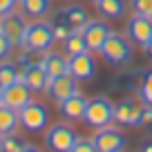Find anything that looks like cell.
<instances>
[{
	"label": "cell",
	"instance_id": "1",
	"mask_svg": "<svg viewBox=\"0 0 152 152\" xmlns=\"http://www.w3.org/2000/svg\"><path fill=\"white\" fill-rule=\"evenodd\" d=\"M99 54L103 56V61L112 67H125L132 61V40L128 38V34H119V31H110L107 40L103 43V47L99 49Z\"/></svg>",
	"mask_w": 152,
	"mask_h": 152
},
{
	"label": "cell",
	"instance_id": "2",
	"mask_svg": "<svg viewBox=\"0 0 152 152\" xmlns=\"http://www.w3.org/2000/svg\"><path fill=\"white\" fill-rule=\"evenodd\" d=\"M83 121H85V125H90L92 130L107 128V125H112V121H114V105L110 103V99H105V96L90 99L87 101Z\"/></svg>",
	"mask_w": 152,
	"mask_h": 152
},
{
	"label": "cell",
	"instance_id": "3",
	"mask_svg": "<svg viewBox=\"0 0 152 152\" xmlns=\"http://www.w3.org/2000/svg\"><path fill=\"white\" fill-rule=\"evenodd\" d=\"M54 43H56V38H54L52 23H47V20L40 18V20H34V23L27 27V34H25V40H23V49L49 52Z\"/></svg>",
	"mask_w": 152,
	"mask_h": 152
},
{
	"label": "cell",
	"instance_id": "4",
	"mask_svg": "<svg viewBox=\"0 0 152 152\" xmlns=\"http://www.w3.org/2000/svg\"><path fill=\"white\" fill-rule=\"evenodd\" d=\"M76 139V130L72 128L69 123H54L45 130V145H47L49 152H72Z\"/></svg>",
	"mask_w": 152,
	"mask_h": 152
},
{
	"label": "cell",
	"instance_id": "5",
	"mask_svg": "<svg viewBox=\"0 0 152 152\" xmlns=\"http://www.w3.org/2000/svg\"><path fill=\"white\" fill-rule=\"evenodd\" d=\"M18 119H20V128L27 130V132H31V134H38V132H43V130L49 128L47 107H45L43 103H36V101L27 103L23 110H20Z\"/></svg>",
	"mask_w": 152,
	"mask_h": 152
},
{
	"label": "cell",
	"instance_id": "6",
	"mask_svg": "<svg viewBox=\"0 0 152 152\" xmlns=\"http://www.w3.org/2000/svg\"><path fill=\"white\" fill-rule=\"evenodd\" d=\"M27 20H25V14L20 11H9L7 16H0V29L5 31V36L11 40L14 47H23L25 34H27Z\"/></svg>",
	"mask_w": 152,
	"mask_h": 152
},
{
	"label": "cell",
	"instance_id": "7",
	"mask_svg": "<svg viewBox=\"0 0 152 152\" xmlns=\"http://www.w3.org/2000/svg\"><path fill=\"white\" fill-rule=\"evenodd\" d=\"M92 141H94V145H96L99 152H123L125 145H128L125 134L121 132L119 128H112V125L96 130V134H94Z\"/></svg>",
	"mask_w": 152,
	"mask_h": 152
},
{
	"label": "cell",
	"instance_id": "8",
	"mask_svg": "<svg viewBox=\"0 0 152 152\" xmlns=\"http://www.w3.org/2000/svg\"><path fill=\"white\" fill-rule=\"evenodd\" d=\"M81 31H83V38H85L90 52H99V49L103 47V43L107 40V36H110L112 29H110V25L105 23L103 18H92Z\"/></svg>",
	"mask_w": 152,
	"mask_h": 152
},
{
	"label": "cell",
	"instance_id": "9",
	"mask_svg": "<svg viewBox=\"0 0 152 152\" xmlns=\"http://www.w3.org/2000/svg\"><path fill=\"white\" fill-rule=\"evenodd\" d=\"M125 34H128V38L134 45H141L143 47V45L150 43V38H152V20L145 18V16L134 14L125 23Z\"/></svg>",
	"mask_w": 152,
	"mask_h": 152
},
{
	"label": "cell",
	"instance_id": "10",
	"mask_svg": "<svg viewBox=\"0 0 152 152\" xmlns=\"http://www.w3.org/2000/svg\"><path fill=\"white\" fill-rule=\"evenodd\" d=\"M141 107L143 103H137L132 99H125L114 105V123L125 125V128H137L141 123Z\"/></svg>",
	"mask_w": 152,
	"mask_h": 152
},
{
	"label": "cell",
	"instance_id": "11",
	"mask_svg": "<svg viewBox=\"0 0 152 152\" xmlns=\"http://www.w3.org/2000/svg\"><path fill=\"white\" fill-rule=\"evenodd\" d=\"M76 83H78V81H76L72 74L52 78V81H49V87H47L49 99H52L56 105H61L65 99H69V96H74L76 92H78V85H76Z\"/></svg>",
	"mask_w": 152,
	"mask_h": 152
},
{
	"label": "cell",
	"instance_id": "12",
	"mask_svg": "<svg viewBox=\"0 0 152 152\" xmlns=\"http://www.w3.org/2000/svg\"><path fill=\"white\" fill-rule=\"evenodd\" d=\"M20 81L31 92H47L49 78L43 65H20Z\"/></svg>",
	"mask_w": 152,
	"mask_h": 152
},
{
	"label": "cell",
	"instance_id": "13",
	"mask_svg": "<svg viewBox=\"0 0 152 152\" xmlns=\"http://www.w3.org/2000/svg\"><path fill=\"white\" fill-rule=\"evenodd\" d=\"M69 74L81 83L92 81L96 76V63H94V58H92V54L85 52V54L69 56Z\"/></svg>",
	"mask_w": 152,
	"mask_h": 152
},
{
	"label": "cell",
	"instance_id": "14",
	"mask_svg": "<svg viewBox=\"0 0 152 152\" xmlns=\"http://www.w3.org/2000/svg\"><path fill=\"white\" fill-rule=\"evenodd\" d=\"M31 94L34 92L29 90L23 81H18V83H14V85L5 87V99H2V103H5L7 107L20 112L27 103H31Z\"/></svg>",
	"mask_w": 152,
	"mask_h": 152
},
{
	"label": "cell",
	"instance_id": "15",
	"mask_svg": "<svg viewBox=\"0 0 152 152\" xmlns=\"http://www.w3.org/2000/svg\"><path fill=\"white\" fill-rule=\"evenodd\" d=\"M87 101H90V99H85L81 92H76L74 96H69V99L63 101V103L58 105V110H61V114L65 116L67 121H83Z\"/></svg>",
	"mask_w": 152,
	"mask_h": 152
},
{
	"label": "cell",
	"instance_id": "16",
	"mask_svg": "<svg viewBox=\"0 0 152 152\" xmlns=\"http://www.w3.org/2000/svg\"><path fill=\"white\" fill-rule=\"evenodd\" d=\"M141 81H143V69H130V72H123V74L116 76V90L123 92V94H139L141 90Z\"/></svg>",
	"mask_w": 152,
	"mask_h": 152
},
{
	"label": "cell",
	"instance_id": "17",
	"mask_svg": "<svg viewBox=\"0 0 152 152\" xmlns=\"http://www.w3.org/2000/svg\"><path fill=\"white\" fill-rule=\"evenodd\" d=\"M43 67H45L49 78H58V76L69 74V58L61 56L56 52H47L45 54V61H43Z\"/></svg>",
	"mask_w": 152,
	"mask_h": 152
},
{
	"label": "cell",
	"instance_id": "18",
	"mask_svg": "<svg viewBox=\"0 0 152 152\" xmlns=\"http://www.w3.org/2000/svg\"><path fill=\"white\" fill-rule=\"evenodd\" d=\"M63 14H65V20L69 23V27L74 29V31H81V29L92 20L90 14H87V9H85V7H81V5H69V7H65V9H63Z\"/></svg>",
	"mask_w": 152,
	"mask_h": 152
},
{
	"label": "cell",
	"instance_id": "19",
	"mask_svg": "<svg viewBox=\"0 0 152 152\" xmlns=\"http://www.w3.org/2000/svg\"><path fill=\"white\" fill-rule=\"evenodd\" d=\"M96 7H99L101 16L107 18V20H119V18H123L125 11H128L125 0H99Z\"/></svg>",
	"mask_w": 152,
	"mask_h": 152
},
{
	"label": "cell",
	"instance_id": "20",
	"mask_svg": "<svg viewBox=\"0 0 152 152\" xmlns=\"http://www.w3.org/2000/svg\"><path fill=\"white\" fill-rule=\"evenodd\" d=\"M20 7H23V14L36 20L47 18L52 14V0H25V2H20Z\"/></svg>",
	"mask_w": 152,
	"mask_h": 152
},
{
	"label": "cell",
	"instance_id": "21",
	"mask_svg": "<svg viewBox=\"0 0 152 152\" xmlns=\"http://www.w3.org/2000/svg\"><path fill=\"white\" fill-rule=\"evenodd\" d=\"M20 128L18 112L11 107H7L5 103H0V134H11Z\"/></svg>",
	"mask_w": 152,
	"mask_h": 152
},
{
	"label": "cell",
	"instance_id": "22",
	"mask_svg": "<svg viewBox=\"0 0 152 152\" xmlns=\"http://www.w3.org/2000/svg\"><path fill=\"white\" fill-rule=\"evenodd\" d=\"M52 29H54V38H56L58 43H65L67 38L74 34V29L69 27V23L65 20V14L61 11H54L52 14Z\"/></svg>",
	"mask_w": 152,
	"mask_h": 152
},
{
	"label": "cell",
	"instance_id": "23",
	"mask_svg": "<svg viewBox=\"0 0 152 152\" xmlns=\"http://www.w3.org/2000/svg\"><path fill=\"white\" fill-rule=\"evenodd\" d=\"M20 81V65L14 61H9V58H5V61H0V83L5 87L14 85V83Z\"/></svg>",
	"mask_w": 152,
	"mask_h": 152
},
{
	"label": "cell",
	"instance_id": "24",
	"mask_svg": "<svg viewBox=\"0 0 152 152\" xmlns=\"http://www.w3.org/2000/svg\"><path fill=\"white\" fill-rule=\"evenodd\" d=\"M63 45H65V52L69 54V56H76V54H85V52H90V47H87V43H85V38H83V31H74Z\"/></svg>",
	"mask_w": 152,
	"mask_h": 152
},
{
	"label": "cell",
	"instance_id": "25",
	"mask_svg": "<svg viewBox=\"0 0 152 152\" xmlns=\"http://www.w3.org/2000/svg\"><path fill=\"white\" fill-rule=\"evenodd\" d=\"M139 99H141V103L152 105V67L143 72V81H141V90H139Z\"/></svg>",
	"mask_w": 152,
	"mask_h": 152
},
{
	"label": "cell",
	"instance_id": "26",
	"mask_svg": "<svg viewBox=\"0 0 152 152\" xmlns=\"http://www.w3.org/2000/svg\"><path fill=\"white\" fill-rule=\"evenodd\" d=\"M23 148H25V141L20 137H16L14 132L2 134V148H0V152H20Z\"/></svg>",
	"mask_w": 152,
	"mask_h": 152
},
{
	"label": "cell",
	"instance_id": "27",
	"mask_svg": "<svg viewBox=\"0 0 152 152\" xmlns=\"http://www.w3.org/2000/svg\"><path fill=\"white\" fill-rule=\"evenodd\" d=\"M45 54L47 52H40V49H25L23 56L18 58V63L20 65H43Z\"/></svg>",
	"mask_w": 152,
	"mask_h": 152
},
{
	"label": "cell",
	"instance_id": "28",
	"mask_svg": "<svg viewBox=\"0 0 152 152\" xmlns=\"http://www.w3.org/2000/svg\"><path fill=\"white\" fill-rule=\"evenodd\" d=\"M132 11L152 20V0H132Z\"/></svg>",
	"mask_w": 152,
	"mask_h": 152
},
{
	"label": "cell",
	"instance_id": "29",
	"mask_svg": "<svg viewBox=\"0 0 152 152\" xmlns=\"http://www.w3.org/2000/svg\"><path fill=\"white\" fill-rule=\"evenodd\" d=\"M11 52H14V45H11V40L5 36V31L0 29V61L9 58V56H11Z\"/></svg>",
	"mask_w": 152,
	"mask_h": 152
},
{
	"label": "cell",
	"instance_id": "30",
	"mask_svg": "<svg viewBox=\"0 0 152 152\" xmlns=\"http://www.w3.org/2000/svg\"><path fill=\"white\" fill-rule=\"evenodd\" d=\"M72 152H99V150H96V145H94L92 139H76Z\"/></svg>",
	"mask_w": 152,
	"mask_h": 152
},
{
	"label": "cell",
	"instance_id": "31",
	"mask_svg": "<svg viewBox=\"0 0 152 152\" xmlns=\"http://www.w3.org/2000/svg\"><path fill=\"white\" fill-rule=\"evenodd\" d=\"M141 128H145V130H152V105H148V103H143V107H141Z\"/></svg>",
	"mask_w": 152,
	"mask_h": 152
},
{
	"label": "cell",
	"instance_id": "32",
	"mask_svg": "<svg viewBox=\"0 0 152 152\" xmlns=\"http://www.w3.org/2000/svg\"><path fill=\"white\" fill-rule=\"evenodd\" d=\"M16 5H18V0H0V16H7L9 11H14Z\"/></svg>",
	"mask_w": 152,
	"mask_h": 152
},
{
	"label": "cell",
	"instance_id": "33",
	"mask_svg": "<svg viewBox=\"0 0 152 152\" xmlns=\"http://www.w3.org/2000/svg\"><path fill=\"white\" fill-rule=\"evenodd\" d=\"M143 54H145L148 61H152V38H150V43H148V45H143Z\"/></svg>",
	"mask_w": 152,
	"mask_h": 152
},
{
	"label": "cell",
	"instance_id": "34",
	"mask_svg": "<svg viewBox=\"0 0 152 152\" xmlns=\"http://www.w3.org/2000/svg\"><path fill=\"white\" fill-rule=\"evenodd\" d=\"M139 152H152V139H150V141H145V143H143V145H141V150H139Z\"/></svg>",
	"mask_w": 152,
	"mask_h": 152
},
{
	"label": "cell",
	"instance_id": "35",
	"mask_svg": "<svg viewBox=\"0 0 152 152\" xmlns=\"http://www.w3.org/2000/svg\"><path fill=\"white\" fill-rule=\"evenodd\" d=\"M20 152H40V150H38L36 145H29V143H25V148H23Z\"/></svg>",
	"mask_w": 152,
	"mask_h": 152
},
{
	"label": "cell",
	"instance_id": "36",
	"mask_svg": "<svg viewBox=\"0 0 152 152\" xmlns=\"http://www.w3.org/2000/svg\"><path fill=\"white\" fill-rule=\"evenodd\" d=\"M2 99H5V85L0 83V103H2Z\"/></svg>",
	"mask_w": 152,
	"mask_h": 152
},
{
	"label": "cell",
	"instance_id": "37",
	"mask_svg": "<svg viewBox=\"0 0 152 152\" xmlns=\"http://www.w3.org/2000/svg\"><path fill=\"white\" fill-rule=\"evenodd\" d=\"M0 148H2V134H0Z\"/></svg>",
	"mask_w": 152,
	"mask_h": 152
},
{
	"label": "cell",
	"instance_id": "38",
	"mask_svg": "<svg viewBox=\"0 0 152 152\" xmlns=\"http://www.w3.org/2000/svg\"><path fill=\"white\" fill-rule=\"evenodd\" d=\"M90 2H94V5H96V2H99V0H90Z\"/></svg>",
	"mask_w": 152,
	"mask_h": 152
},
{
	"label": "cell",
	"instance_id": "39",
	"mask_svg": "<svg viewBox=\"0 0 152 152\" xmlns=\"http://www.w3.org/2000/svg\"><path fill=\"white\" fill-rule=\"evenodd\" d=\"M20 2H25V0H18V5H20Z\"/></svg>",
	"mask_w": 152,
	"mask_h": 152
}]
</instances>
